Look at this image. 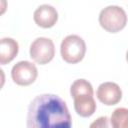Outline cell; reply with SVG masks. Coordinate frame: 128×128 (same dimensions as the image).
<instances>
[{
	"label": "cell",
	"mask_w": 128,
	"mask_h": 128,
	"mask_svg": "<svg viewBox=\"0 0 128 128\" xmlns=\"http://www.w3.org/2000/svg\"><path fill=\"white\" fill-rule=\"evenodd\" d=\"M27 128H72L66 102L55 94L36 96L28 106Z\"/></svg>",
	"instance_id": "obj_1"
},
{
	"label": "cell",
	"mask_w": 128,
	"mask_h": 128,
	"mask_svg": "<svg viewBox=\"0 0 128 128\" xmlns=\"http://www.w3.org/2000/svg\"><path fill=\"white\" fill-rule=\"evenodd\" d=\"M70 94L74 100L76 113L81 117H90L96 111V103L93 98L94 91L91 83L85 79L75 80L70 87Z\"/></svg>",
	"instance_id": "obj_2"
},
{
	"label": "cell",
	"mask_w": 128,
	"mask_h": 128,
	"mask_svg": "<svg viewBox=\"0 0 128 128\" xmlns=\"http://www.w3.org/2000/svg\"><path fill=\"white\" fill-rule=\"evenodd\" d=\"M99 24L107 32L117 33L124 29L127 24L126 12L116 5L107 6L99 14Z\"/></svg>",
	"instance_id": "obj_3"
},
{
	"label": "cell",
	"mask_w": 128,
	"mask_h": 128,
	"mask_svg": "<svg viewBox=\"0 0 128 128\" xmlns=\"http://www.w3.org/2000/svg\"><path fill=\"white\" fill-rule=\"evenodd\" d=\"M60 52L61 57L65 62L76 64L80 62L85 56V41L78 35H68L61 42Z\"/></svg>",
	"instance_id": "obj_4"
},
{
	"label": "cell",
	"mask_w": 128,
	"mask_h": 128,
	"mask_svg": "<svg viewBox=\"0 0 128 128\" xmlns=\"http://www.w3.org/2000/svg\"><path fill=\"white\" fill-rule=\"evenodd\" d=\"M30 57L40 65L49 63L55 56V46L51 39L46 37L36 38L30 45Z\"/></svg>",
	"instance_id": "obj_5"
},
{
	"label": "cell",
	"mask_w": 128,
	"mask_h": 128,
	"mask_svg": "<svg viewBox=\"0 0 128 128\" xmlns=\"http://www.w3.org/2000/svg\"><path fill=\"white\" fill-rule=\"evenodd\" d=\"M38 76V70L32 62L19 61L11 70L12 80L20 86H28L32 84Z\"/></svg>",
	"instance_id": "obj_6"
},
{
	"label": "cell",
	"mask_w": 128,
	"mask_h": 128,
	"mask_svg": "<svg viewBox=\"0 0 128 128\" xmlns=\"http://www.w3.org/2000/svg\"><path fill=\"white\" fill-rule=\"evenodd\" d=\"M96 96L101 103L111 106L120 102L122 98V90L119 85L114 82H104L98 86Z\"/></svg>",
	"instance_id": "obj_7"
},
{
	"label": "cell",
	"mask_w": 128,
	"mask_h": 128,
	"mask_svg": "<svg viewBox=\"0 0 128 128\" xmlns=\"http://www.w3.org/2000/svg\"><path fill=\"white\" fill-rule=\"evenodd\" d=\"M34 22L42 28L53 27L58 20V13L56 9L48 4L40 5L33 14Z\"/></svg>",
	"instance_id": "obj_8"
},
{
	"label": "cell",
	"mask_w": 128,
	"mask_h": 128,
	"mask_svg": "<svg viewBox=\"0 0 128 128\" xmlns=\"http://www.w3.org/2000/svg\"><path fill=\"white\" fill-rule=\"evenodd\" d=\"M19 45L13 38L5 37L0 41V64L5 65L11 62L18 54Z\"/></svg>",
	"instance_id": "obj_9"
},
{
	"label": "cell",
	"mask_w": 128,
	"mask_h": 128,
	"mask_svg": "<svg viewBox=\"0 0 128 128\" xmlns=\"http://www.w3.org/2000/svg\"><path fill=\"white\" fill-rule=\"evenodd\" d=\"M111 121L115 128H128V109L117 108L111 115Z\"/></svg>",
	"instance_id": "obj_10"
},
{
	"label": "cell",
	"mask_w": 128,
	"mask_h": 128,
	"mask_svg": "<svg viewBox=\"0 0 128 128\" xmlns=\"http://www.w3.org/2000/svg\"><path fill=\"white\" fill-rule=\"evenodd\" d=\"M89 128H115V126L113 125L110 118L107 116H101L94 120L90 124Z\"/></svg>",
	"instance_id": "obj_11"
},
{
	"label": "cell",
	"mask_w": 128,
	"mask_h": 128,
	"mask_svg": "<svg viewBox=\"0 0 128 128\" xmlns=\"http://www.w3.org/2000/svg\"><path fill=\"white\" fill-rule=\"evenodd\" d=\"M126 61L128 62V50H127V52H126Z\"/></svg>",
	"instance_id": "obj_12"
}]
</instances>
